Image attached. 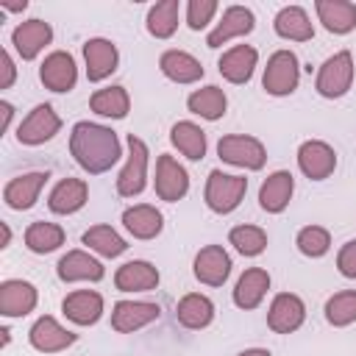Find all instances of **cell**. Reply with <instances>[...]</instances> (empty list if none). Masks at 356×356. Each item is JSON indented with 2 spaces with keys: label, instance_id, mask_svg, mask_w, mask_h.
Returning <instances> with one entry per match:
<instances>
[{
  "label": "cell",
  "instance_id": "obj_17",
  "mask_svg": "<svg viewBox=\"0 0 356 356\" xmlns=\"http://www.w3.org/2000/svg\"><path fill=\"white\" fill-rule=\"evenodd\" d=\"M253 25H256V17H253L250 8H245V6H228L222 11V19L217 22V28L206 36V44L209 47H222L228 39H236V36L250 33Z\"/></svg>",
  "mask_w": 356,
  "mask_h": 356
},
{
  "label": "cell",
  "instance_id": "obj_11",
  "mask_svg": "<svg viewBox=\"0 0 356 356\" xmlns=\"http://www.w3.org/2000/svg\"><path fill=\"white\" fill-rule=\"evenodd\" d=\"M186 192H189V175H186V170L172 156L161 153L159 161H156V195L161 200H167V203H175Z\"/></svg>",
  "mask_w": 356,
  "mask_h": 356
},
{
  "label": "cell",
  "instance_id": "obj_37",
  "mask_svg": "<svg viewBox=\"0 0 356 356\" xmlns=\"http://www.w3.org/2000/svg\"><path fill=\"white\" fill-rule=\"evenodd\" d=\"M83 245H89L95 253L106 256V259H114V256H122L128 250V242L111 228V225H92L86 234H83Z\"/></svg>",
  "mask_w": 356,
  "mask_h": 356
},
{
  "label": "cell",
  "instance_id": "obj_48",
  "mask_svg": "<svg viewBox=\"0 0 356 356\" xmlns=\"http://www.w3.org/2000/svg\"><path fill=\"white\" fill-rule=\"evenodd\" d=\"M0 334H3V345H8V339H11V331H8V328H3Z\"/></svg>",
  "mask_w": 356,
  "mask_h": 356
},
{
  "label": "cell",
  "instance_id": "obj_46",
  "mask_svg": "<svg viewBox=\"0 0 356 356\" xmlns=\"http://www.w3.org/2000/svg\"><path fill=\"white\" fill-rule=\"evenodd\" d=\"M0 6H3V8H8V11H25V6H28V3H25V0H22V3H3V0H0Z\"/></svg>",
  "mask_w": 356,
  "mask_h": 356
},
{
  "label": "cell",
  "instance_id": "obj_5",
  "mask_svg": "<svg viewBox=\"0 0 356 356\" xmlns=\"http://www.w3.org/2000/svg\"><path fill=\"white\" fill-rule=\"evenodd\" d=\"M350 83H353V56H350V50H339L323 61L317 81H314V89L323 97L334 100V97H342L350 89Z\"/></svg>",
  "mask_w": 356,
  "mask_h": 356
},
{
  "label": "cell",
  "instance_id": "obj_36",
  "mask_svg": "<svg viewBox=\"0 0 356 356\" xmlns=\"http://www.w3.org/2000/svg\"><path fill=\"white\" fill-rule=\"evenodd\" d=\"M25 245L33 253H53L56 248L64 245V228L56 222H44V220L31 222L25 228Z\"/></svg>",
  "mask_w": 356,
  "mask_h": 356
},
{
  "label": "cell",
  "instance_id": "obj_21",
  "mask_svg": "<svg viewBox=\"0 0 356 356\" xmlns=\"http://www.w3.org/2000/svg\"><path fill=\"white\" fill-rule=\"evenodd\" d=\"M256 61H259V53L256 47L250 44H236L231 50H225L217 61L220 67V75L228 81V83H248L253 70H256Z\"/></svg>",
  "mask_w": 356,
  "mask_h": 356
},
{
  "label": "cell",
  "instance_id": "obj_24",
  "mask_svg": "<svg viewBox=\"0 0 356 356\" xmlns=\"http://www.w3.org/2000/svg\"><path fill=\"white\" fill-rule=\"evenodd\" d=\"M61 309L75 325H95L103 317V298L95 289H75L64 298Z\"/></svg>",
  "mask_w": 356,
  "mask_h": 356
},
{
  "label": "cell",
  "instance_id": "obj_8",
  "mask_svg": "<svg viewBox=\"0 0 356 356\" xmlns=\"http://www.w3.org/2000/svg\"><path fill=\"white\" fill-rule=\"evenodd\" d=\"M298 167H300V172H303L306 178L323 181V178H328V175L334 172V167H337V153H334V147H331L328 142H323V139H309V142H303V145L298 147Z\"/></svg>",
  "mask_w": 356,
  "mask_h": 356
},
{
  "label": "cell",
  "instance_id": "obj_32",
  "mask_svg": "<svg viewBox=\"0 0 356 356\" xmlns=\"http://www.w3.org/2000/svg\"><path fill=\"white\" fill-rule=\"evenodd\" d=\"M186 108L203 120H220L228 108V97L220 86H203L186 97Z\"/></svg>",
  "mask_w": 356,
  "mask_h": 356
},
{
  "label": "cell",
  "instance_id": "obj_25",
  "mask_svg": "<svg viewBox=\"0 0 356 356\" xmlns=\"http://www.w3.org/2000/svg\"><path fill=\"white\" fill-rule=\"evenodd\" d=\"M122 225L134 239H153V236L161 234L164 217H161V211L156 206L139 203V206H131V209L122 211Z\"/></svg>",
  "mask_w": 356,
  "mask_h": 356
},
{
  "label": "cell",
  "instance_id": "obj_7",
  "mask_svg": "<svg viewBox=\"0 0 356 356\" xmlns=\"http://www.w3.org/2000/svg\"><path fill=\"white\" fill-rule=\"evenodd\" d=\"M58 128H61V117L53 111V106L39 103V106L19 122L17 139H19V145L36 147V145H44L47 139H53V136L58 134Z\"/></svg>",
  "mask_w": 356,
  "mask_h": 356
},
{
  "label": "cell",
  "instance_id": "obj_13",
  "mask_svg": "<svg viewBox=\"0 0 356 356\" xmlns=\"http://www.w3.org/2000/svg\"><path fill=\"white\" fill-rule=\"evenodd\" d=\"M36 286L22 278H8L0 284V314L3 317H25L36 309Z\"/></svg>",
  "mask_w": 356,
  "mask_h": 356
},
{
  "label": "cell",
  "instance_id": "obj_23",
  "mask_svg": "<svg viewBox=\"0 0 356 356\" xmlns=\"http://www.w3.org/2000/svg\"><path fill=\"white\" fill-rule=\"evenodd\" d=\"M159 270L150 264V261H142V259H134V261H125L117 273H114V286L120 292H150L159 286Z\"/></svg>",
  "mask_w": 356,
  "mask_h": 356
},
{
  "label": "cell",
  "instance_id": "obj_27",
  "mask_svg": "<svg viewBox=\"0 0 356 356\" xmlns=\"http://www.w3.org/2000/svg\"><path fill=\"white\" fill-rule=\"evenodd\" d=\"M267 289H270V273L261 270V267H250V270H245L239 275V281L234 286V303L239 309H245V312L256 309L264 300Z\"/></svg>",
  "mask_w": 356,
  "mask_h": 356
},
{
  "label": "cell",
  "instance_id": "obj_45",
  "mask_svg": "<svg viewBox=\"0 0 356 356\" xmlns=\"http://www.w3.org/2000/svg\"><path fill=\"white\" fill-rule=\"evenodd\" d=\"M236 356H270L267 348H248V350H239Z\"/></svg>",
  "mask_w": 356,
  "mask_h": 356
},
{
  "label": "cell",
  "instance_id": "obj_20",
  "mask_svg": "<svg viewBox=\"0 0 356 356\" xmlns=\"http://www.w3.org/2000/svg\"><path fill=\"white\" fill-rule=\"evenodd\" d=\"M56 273L64 284H72V281H100L103 278V264L89 256L86 250H67L58 264H56Z\"/></svg>",
  "mask_w": 356,
  "mask_h": 356
},
{
  "label": "cell",
  "instance_id": "obj_2",
  "mask_svg": "<svg viewBox=\"0 0 356 356\" xmlns=\"http://www.w3.org/2000/svg\"><path fill=\"white\" fill-rule=\"evenodd\" d=\"M248 192V178L242 175H228L222 170H211L209 178H206V206L214 211V214H231L242 197Z\"/></svg>",
  "mask_w": 356,
  "mask_h": 356
},
{
  "label": "cell",
  "instance_id": "obj_10",
  "mask_svg": "<svg viewBox=\"0 0 356 356\" xmlns=\"http://www.w3.org/2000/svg\"><path fill=\"white\" fill-rule=\"evenodd\" d=\"M39 78L50 92H70L78 81V67L75 58L67 50H53L42 67H39Z\"/></svg>",
  "mask_w": 356,
  "mask_h": 356
},
{
  "label": "cell",
  "instance_id": "obj_26",
  "mask_svg": "<svg viewBox=\"0 0 356 356\" xmlns=\"http://www.w3.org/2000/svg\"><path fill=\"white\" fill-rule=\"evenodd\" d=\"M86 197H89L86 181H81V178H61L53 186V192L47 197V206L56 214H75L78 209H83Z\"/></svg>",
  "mask_w": 356,
  "mask_h": 356
},
{
  "label": "cell",
  "instance_id": "obj_30",
  "mask_svg": "<svg viewBox=\"0 0 356 356\" xmlns=\"http://www.w3.org/2000/svg\"><path fill=\"white\" fill-rule=\"evenodd\" d=\"M314 11L331 33H350L356 28V6L348 0H317Z\"/></svg>",
  "mask_w": 356,
  "mask_h": 356
},
{
  "label": "cell",
  "instance_id": "obj_43",
  "mask_svg": "<svg viewBox=\"0 0 356 356\" xmlns=\"http://www.w3.org/2000/svg\"><path fill=\"white\" fill-rule=\"evenodd\" d=\"M0 70H3V75H0V89H8V86L14 83V78H17V67H14L11 56H8V50L0 53Z\"/></svg>",
  "mask_w": 356,
  "mask_h": 356
},
{
  "label": "cell",
  "instance_id": "obj_3",
  "mask_svg": "<svg viewBox=\"0 0 356 356\" xmlns=\"http://www.w3.org/2000/svg\"><path fill=\"white\" fill-rule=\"evenodd\" d=\"M298 78H300L298 56H295L292 50H275V53L267 58L261 86H264L267 95L284 97V95H292V92L298 89Z\"/></svg>",
  "mask_w": 356,
  "mask_h": 356
},
{
  "label": "cell",
  "instance_id": "obj_33",
  "mask_svg": "<svg viewBox=\"0 0 356 356\" xmlns=\"http://www.w3.org/2000/svg\"><path fill=\"white\" fill-rule=\"evenodd\" d=\"M170 142H172L186 159H192V161H200V159L206 156V134H203L200 125H195V122H189V120H181V122L172 125Z\"/></svg>",
  "mask_w": 356,
  "mask_h": 356
},
{
  "label": "cell",
  "instance_id": "obj_31",
  "mask_svg": "<svg viewBox=\"0 0 356 356\" xmlns=\"http://www.w3.org/2000/svg\"><path fill=\"white\" fill-rule=\"evenodd\" d=\"M175 317H178V323L184 328H192V331L206 328L214 320V303L206 295H200V292H189V295H184L178 300Z\"/></svg>",
  "mask_w": 356,
  "mask_h": 356
},
{
  "label": "cell",
  "instance_id": "obj_16",
  "mask_svg": "<svg viewBox=\"0 0 356 356\" xmlns=\"http://www.w3.org/2000/svg\"><path fill=\"white\" fill-rule=\"evenodd\" d=\"M28 339H31V345H33L36 350H42V353H58V350L70 348L78 337H75L72 331H67L56 317L44 314V317H39V320L31 325Z\"/></svg>",
  "mask_w": 356,
  "mask_h": 356
},
{
  "label": "cell",
  "instance_id": "obj_39",
  "mask_svg": "<svg viewBox=\"0 0 356 356\" xmlns=\"http://www.w3.org/2000/svg\"><path fill=\"white\" fill-rule=\"evenodd\" d=\"M228 242L242 253V256H259L267 248V234L259 225H236L228 234Z\"/></svg>",
  "mask_w": 356,
  "mask_h": 356
},
{
  "label": "cell",
  "instance_id": "obj_44",
  "mask_svg": "<svg viewBox=\"0 0 356 356\" xmlns=\"http://www.w3.org/2000/svg\"><path fill=\"white\" fill-rule=\"evenodd\" d=\"M0 111H3V131H6V128H8V122H11V114H14V106L3 100V103H0Z\"/></svg>",
  "mask_w": 356,
  "mask_h": 356
},
{
  "label": "cell",
  "instance_id": "obj_1",
  "mask_svg": "<svg viewBox=\"0 0 356 356\" xmlns=\"http://www.w3.org/2000/svg\"><path fill=\"white\" fill-rule=\"evenodd\" d=\"M70 153L78 161V167L86 170L89 175H97V172L111 170L120 161V156H122L117 134L111 128L97 125V122H89V120H81V122L72 125Z\"/></svg>",
  "mask_w": 356,
  "mask_h": 356
},
{
  "label": "cell",
  "instance_id": "obj_6",
  "mask_svg": "<svg viewBox=\"0 0 356 356\" xmlns=\"http://www.w3.org/2000/svg\"><path fill=\"white\" fill-rule=\"evenodd\" d=\"M128 150H131L128 161L117 178V192L122 197H136L147 184V156L150 153H147V145L134 134H128Z\"/></svg>",
  "mask_w": 356,
  "mask_h": 356
},
{
  "label": "cell",
  "instance_id": "obj_15",
  "mask_svg": "<svg viewBox=\"0 0 356 356\" xmlns=\"http://www.w3.org/2000/svg\"><path fill=\"white\" fill-rule=\"evenodd\" d=\"M53 39V28L44 22V19H25L14 28L11 33V44L14 50L22 56V61H31L36 58Z\"/></svg>",
  "mask_w": 356,
  "mask_h": 356
},
{
  "label": "cell",
  "instance_id": "obj_4",
  "mask_svg": "<svg viewBox=\"0 0 356 356\" xmlns=\"http://www.w3.org/2000/svg\"><path fill=\"white\" fill-rule=\"evenodd\" d=\"M217 156L225 164L242 167V170H261L267 161V150L256 136L248 134H231L217 142Z\"/></svg>",
  "mask_w": 356,
  "mask_h": 356
},
{
  "label": "cell",
  "instance_id": "obj_47",
  "mask_svg": "<svg viewBox=\"0 0 356 356\" xmlns=\"http://www.w3.org/2000/svg\"><path fill=\"white\" fill-rule=\"evenodd\" d=\"M0 228H3V248H6V245L11 242V228H8L6 222H0Z\"/></svg>",
  "mask_w": 356,
  "mask_h": 356
},
{
  "label": "cell",
  "instance_id": "obj_28",
  "mask_svg": "<svg viewBox=\"0 0 356 356\" xmlns=\"http://www.w3.org/2000/svg\"><path fill=\"white\" fill-rule=\"evenodd\" d=\"M159 70L175 83H195L203 78L200 61L186 50H164L159 58Z\"/></svg>",
  "mask_w": 356,
  "mask_h": 356
},
{
  "label": "cell",
  "instance_id": "obj_35",
  "mask_svg": "<svg viewBox=\"0 0 356 356\" xmlns=\"http://www.w3.org/2000/svg\"><path fill=\"white\" fill-rule=\"evenodd\" d=\"M178 14H181V3L178 0H161L147 11V33L156 39H170L178 28Z\"/></svg>",
  "mask_w": 356,
  "mask_h": 356
},
{
  "label": "cell",
  "instance_id": "obj_19",
  "mask_svg": "<svg viewBox=\"0 0 356 356\" xmlns=\"http://www.w3.org/2000/svg\"><path fill=\"white\" fill-rule=\"evenodd\" d=\"M292 192H295V178L289 170H275L273 175L264 178L261 189H259V206L270 214H281L289 200H292Z\"/></svg>",
  "mask_w": 356,
  "mask_h": 356
},
{
  "label": "cell",
  "instance_id": "obj_29",
  "mask_svg": "<svg viewBox=\"0 0 356 356\" xmlns=\"http://www.w3.org/2000/svg\"><path fill=\"white\" fill-rule=\"evenodd\" d=\"M273 25H275V33L289 42H309L314 36V25H312L306 8H300V6H284L275 14Z\"/></svg>",
  "mask_w": 356,
  "mask_h": 356
},
{
  "label": "cell",
  "instance_id": "obj_34",
  "mask_svg": "<svg viewBox=\"0 0 356 356\" xmlns=\"http://www.w3.org/2000/svg\"><path fill=\"white\" fill-rule=\"evenodd\" d=\"M89 108L100 117H111V120H122L131 108V97L125 92V86H106V89H97L92 97H89Z\"/></svg>",
  "mask_w": 356,
  "mask_h": 356
},
{
  "label": "cell",
  "instance_id": "obj_40",
  "mask_svg": "<svg viewBox=\"0 0 356 356\" xmlns=\"http://www.w3.org/2000/svg\"><path fill=\"white\" fill-rule=\"evenodd\" d=\"M295 245H298V250H300L303 256L320 259V256H325L328 248H331V234H328L323 225H306V228L298 231Z\"/></svg>",
  "mask_w": 356,
  "mask_h": 356
},
{
  "label": "cell",
  "instance_id": "obj_18",
  "mask_svg": "<svg viewBox=\"0 0 356 356\" xmlns=\"http://www.w3.org/2000/svg\"><path fill=\"white\" fill-rule=\"evenodd\" d=\"M83 61H86V78L92 83H97V81H106L117 70L120 53L108 39L97 36V39H89L83 44Z\"/></svg>",
  "mask_w": 356,
  "mask_h": 356
},
{
  "label": "cell",
  "instance_id": "obj_41",
  "mask_svg": "<svg viewBox=\"0 0 356 356\" xmlns=\"http://www.w3.org/2000/svg\"><path fill=\"white\" fill-rule=\"evenodd\" d=\"M214 14H217V0H189L186 3V25L192 31L206 28Z\"/></svg>",
  "mask_w": 356,
  "mask_h": 356
},
{
  "label": "cell",
  "instance_id": "obj_9",
  "mask_svg": "<svg viewBox=\"0 0 356 356\" xmlns=\"http://www.w3.org/2000/svg\"><path fill=\"white\" fill-rule=\"evenodd\" d=\"M306 320V306L298 295L292 292H278L270 303V312H267V325L275 331V334H292L303 325Z\"/></svg>",
  "mask_w": 356,
  "mask_h": 356
},
{
  "label": "cell",
  "instance_id": "obj_42",
  "mask_svg": "<svg viewBox=\"0 0 356 356\" xmlns=\"http://www.w3.org/2000/svg\"><path fill=\"white\" fill-rule=\"evenodd\" d=\"M337 267L345 278H356V239L345 242L337 253Z\"/></svg>",
  "mask_w": 356,
  "mask_h": 356
},
{
  "label": "cell",
  "instance_id": "obj_22",
  "mask_svg": "<svg viewBox=\"0 0 356 356\" xmlns=\"http://www.w3.org/2000/svg\"><path fill=\"white\" fill-rule=\"evenodd\" d=\"M47 181V172H25V175H17L6 184L3 189V200L8 209H17V211H25L31 209L36 200H39V192Z\"/></svg>",
  "mask_w": 356,
  "mask_h": 356
},
{
  "label": "cell",
  "instance_id": "obj_38",
  "mask_svg": "<svg viewBox=\"0 0 356 356\" xmlns=\"http://www.w3.org/2000/svg\"><path fill=\"white\" fill-rule=\"evenodd\" d=\"M325 320L337 328L356 320V289H342L325 300Z\"/></svg>",
  "mask_w": 356,
  "mask_h": 356
},
{
  "label": "cell",
  "instance_id": "obj_14",
  "mask_svg": "<svg viewBox=\"0 0 356 356\" xmlns=\"http://www.w3.org/2000/svg\"><path fill=\"white\" fill-rule=\"evenodd\" d=\"M161 309L159 303H147V300H120L114 303V312H111V328L120 331V334H131V331H139L145 328L147 323L159 320Z\"/></svg>",
  "mask_w": 356,
  "mask_h": 356
},
{
  "label": "cell",
  "instance_id": "obj_12",
  "mask_svg": "<svg viewBox=\"0 0 356 356\" xmlns=\"http://www.w3.org/2000/svg\"><path fill=\"white\" fill-rule=\"evenodd\" d=\"M231 275V256L222 245H206L195 256V278L206 286H222Z\"/></svg>",
  "mask_w": 356,
  "mask_h": 356
}]
</instances>
